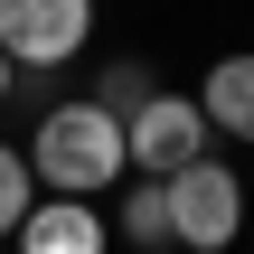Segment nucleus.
<instances>
[{"label":"nucleus","instance_id":"nucleus-9","mask_svg":"<svg viewBox=\"0 0 254 254\" xmlns=\"http://www.w3.org/2000/svg\"><path fill=\"white\" fill-rule=\"evenodd\" d=\"M28 198H38V179H28V151H9V141H0V236L28 217Z\"/></svg>","mask_w":254,"mask_h":254},{"label":"nucleus","instance_id":"nucleus-6","mask_svg":"<svg viewBox=\"0 0 254 254\" xmlns=\"http://www.w3.org/2000/svg\"><path fill=\"white\" fill-rule=\"evenodd\" d=\"M198 113H207V132H226V141H254V47L217 57V66L198 75Z\"/></svg>","mask_w":254,"mask_h":254},{"label":"nucleus","instance_id":"nucleus-8","mask_svg":"<svg viewBox=\"0 0 254 254\" xmlns=\"http://www.w3.org/2000/svg\"><path fill=\"white\" fill-rule=\"evenodd\" d=\"M151 94H160V85H151V66H141V57H113V66L94 75V104H104L113 123H123L132 104H151Z\"/></svg>","mask_w":254,"mask_h":254},{"label":"nucleus","instance_id":"nucleus-5","mask_svg":"<svg viewBox=\"0 0 254 254\" xmlns=\"http://www.w3.org/2000/svg\"><path fill=\"white\" fill-rule=\"evenodd\" d=\"M19 254H104L113 245V226L85 207V198H28V217L9 226Z\"/></svg>","mask_w":254,"mask_h":254},{"label":"nucleus","instance_id":"nucleus-10","mask_svg":"<svg viewBox=\"0 0 254 254\" xmlns=\"http://www.w3.org/2000/svg\"><path fill=\"white\" fill-rule=\"evenodd\" d=\"M9 75H19V66H9V57H0V94H9Z\"/></svg>","mask_w":254,"mask_h":254},{"label":"nucleus","instance_id":"nucleus-2","mask_svg":"<svg viewBox=\"0 0 254 254\" xmlns=\"http://www.w3.org/2000/svg\"><path fill=\"white\" fill-rule=\"evenodd\" d=\"M160 198H170V245H189V254H226L245 236V179H236L217 151L189 160V170H170Z\"/></svg>","mask_w":254,"mask_h":254},{"label":"nucleus","instance_id":"nucleus-4","mask_svg":"<svg viewBox=\"0 0 254 254\" xmlns=\"http://www.w3.org/2000/svg\"><path fill=\"white\" fill-rule=\"evenodd\" d=\"M94 38V0H0V57L9 66H66Z\"/></svg>","mask_w":254,"mask_h":254},{"label":"nucleus","instance_id":"nucleus-3","mask_svg":"<svg viewBox=\"0 0 254 254\" xmlns=\"http://www.w3.org/2000/svg\"><path fill=\"white\" fill-rule=\"evenodd\" d=\"M207 113H198V94H151V104H132L123 113V151H132V170L141 179H170V170H189V160H207Z\"/></svg>","mask_w":254,"mask_h":254},{"label":"nucleus","instance_id":"nucleus-7","mask_svg":"<svg viewBox=\"0 0 254 254\" xmlns=\"http://www.w3.org/2000/svg\"><path fill=\"white\" fill-rule=\"evenodd\" d=\"M123 245H141V254L170 245V198H160V179H132V189H123Z\"/></svg>","mask_w":254,"mask_h":254},{"label":"nucleus","instance_id":"nucleus-1","mask_svg":"<svg viewBox=\"0 0 254 254\" xmlns=\"http://www.w3.org/2000/svg\"><path fill=\"white\" fill-rule=\"evenodd\" d=\"M123 170H132V151H123V123H113L94 94H75V104L38 113V141H28V179H38L47 198H94V189H113Z\"/></svg>","mask_w":254,"mask_h":254}]
</instances>
